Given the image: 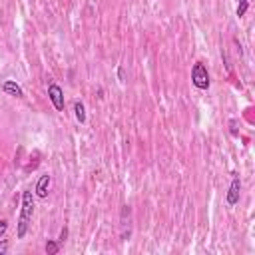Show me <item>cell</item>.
<instances>
[{
    "label": "cell",
    "instance_id": "cell-5",
    "mask_svg": "<svg viewBox=\"0 0 255 255\" xmlns=\"http://www.w3.org/2000/svg\"><path fill=\"white\" fill-rule=\"evenodd\" d=\"M50 182H52V178H50L48 174L40 176V180H38V183H36V197H40V199H46V197H48Z\"/></svg>",
    "mask_w": 255,
    "mask_h": 255
},
{
    "label": "cell",
    "instance_id": "cell-7",
    "mask_svg": "<svg viewBox=\"0 0 255 255\" xmlns=\"http://www.w3.org/2000/svg\"><path fill=\"white\" fill-rule=\"evenodd\" d=\"M74 116H76V120L80 124H86V108H84V104L80 100L74 102Z\"/></svg>",
    "mask_w": 255,
    "mask_h": 255
},
{
    "label": "cell",
    "instance_id": "cell-9",
    "mask_svg": "<svg viewBox=\"0 0 255 255\" xmlns=\"http://www.w3.org/2000/svg\"><path fill=\"white\" fill-rule=\"evenodd\" d=\"M247 8H249L247 0H239V4H237V10H235L237 18H243V16H245V12H247Z\"/></svg>",
    "mask_w": 255,
    "mask_h": 255
},
{
    "label": "cell",
    "instance_id": "cell-14",
    "mask_svg": "<svg viewBox=\"0 0 255 255\" xmlns=\"http://www.w3.org/2000/svg\"><path fill=\"white\" fill-rule=\"evenodd\" d=\"M6 251H8V241L2 239V241H0V255H4Z\"/></svg>",
    "mask_w": 255,
    "mask_h": 255
},
{
    "label": "cell",
    "instance_id": "cell-12",
    "mask_svg": "<svg viewBox=\"0 0 255 255\" xmlns=\"http://www.w3.org/2000/svg\"><path fill=\"white\" fill-rule=\"evenodd\" d=\"M118 80L120 82H126V70H124V66H118Z\"/></svg>",
    "mask_w": 255,
    "mask_h": 255
},
{
    "label": "cell",
    "instance_id": "cell-6",
    "mask_svg": "<svg viewBox=\"0 0 255 255\" xmlns=\"http://www.w3.org/2000/svg\"><path fill=\"white\" fill-rule=\"evenodd\" d=\"M2 90L8 94V96H14V98H24V90L20 88V84H16L14 80H6L2 84Z\"/></svg>",
    "mask_w": 255,
    "mask_h": 255
},
{
    "label": "cell",
    "instance_id": "cell-11",
    "mask_svg": "<svg viewBox=\"0 0 255 255\" xmlns=\"http://www.w3.org/2000/svg\"><path fill=\"white\" fill-rule=\"evenodd\" d=\"M6 229H8V221L6 219H0V239H2V235L6 233Z\"/></svg>",
    "mask_w": 255,
    "mask_h": 255
},
{
    "label": "cell",
    "instance_id": "cell-10",
    "mask_svg": "<svg viewBox=\"0 0 255 255\" xmlns=\"http://www.w3.org/2000/svg\"><path fill=\"white\" fill-rule=\"evenodd\" d=\"M229 132H231V136H235V138L239 136V130H237V120H235V118H231V120H229Z\"/></svg>",
    "mask_w": 255,
    "mask_h": 255
},
{
    "label": "cell",
    "instance_id": "cell-4",
    "mask_svg": "<svg viewBox=\"0 0 255 255\" xmlns=\"http://www.w3.org/2000/svg\"><path fill=\"white\" fill-rule=\"evenodd\" d=\"M239 197H241V180H239L237 174H233V180H231V185H229V191H227V206L239 203Z\"/></svg>",
    "mask_w": 255,
    "mask_h": 255
},
{
    "label": "cell",
    "instance_id": "cell-1",
    "mask_svg": "<svg viewBox=\"0 0 255 255\" xmlns=\"http://www.w3.org/2000/svg\"><path fill=\"white\" fill-rule=\"evenodd\" d=\"M32 216H34V197H32V191H24V193H22V212H20L18 229H16L18 239H24V237H26Z\"/></svg>",
    "mask_w": 255,
    "mask_h": 255
},
{
    "label": "cell",
    "instance_id": "cell-3",
    "mask_svg": "<svg viewBox=\"0 0 255 255\" xmlns=\"http://www.w3.org/2000/svg\"><path fill=\"white\" fill-rule=\"evenodd\" d=\"M48 98H50V102H52L56 112H64V92L58 84H54V82L48 84Z\"/></svg>",
    "mask_w": 255,
    "mask_h": 255
},
{
    "label": "cell",
    "instance_id": "cell-13",
    "mask_svg": "<svg viewBox=\"0 0 255 255\" xmlns=\"http://www.w3.org/2000/svg\"><path fill=\"white\" fill-rule=\"evenodd\" d=\"M66 237H68V227H62L60 237H58V243H64V241H66Z\"/></svg>",
    "mask_w": 255,
    "mask_h": 255
},
{
    "label": "cell",
    "instance_id": "cell-8",
    "mask_svg": "<svg viewBox=\"0 0 255 255\" xmlns=\"http://www.w3.org/2000/svg\"><path fill=\"white\" fill-rule=\"evenodd\" d=\"M58 251H60V243H56V241H52V239L46 241V253H48V255H56Z\"/></svg>",
    "mask_w": 255,
    "mask_h": 255
},
{
    "label": "cell",
    "instance_id": "cell-2",
    "mask_svg": "<svg viewBox=\"0 0 255 255\" xmlns=\"http://www.w3.org/2000/svg\"><path fill=\"white\" fill-rule=\"evenodd\" d=\"M191 84L197 88V90H208L212 86V80H210V72L206 68L203 62H195L193 68H191Z\"/></svg>",
    "mask_w": 255,
    "mask_h": 255
}]
</instances>
